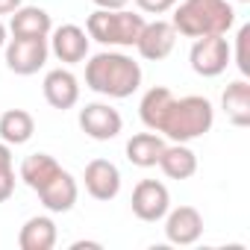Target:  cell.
<instances>
[{"mask_svg":"<svg viewBox=\"0 0 250 250\" xmlns=\"http://www.w3.org/2000/svg\"><path fill=\"white\" fill-rule=\"evenodd\" d=\"M145 27V15L124 9H94L85 18V33L91 42H100L106 47H136L139 33Z\"/></svg>","mask_w":250,"mask_h":250,"instance_id":"4","label":"cell"},{"mask_svg":"<svg viewBox=\"0 0 250 250\" xmlns=\"http://www.w3.org/2000/svg\"><path fill=\"white\" fill-rule=\"evenodd\" d=\"M165 150V139L159 133H136L130 142H127V159L136 165V168H156L159 156Z\"/></svg>","mask_w":250,"mask_h":250,"instance_id":"20","label":"cell"},{"mask_svg":"<svg viewBox=\"0 0 250 250\" xmlns=\"http://www.w3.org/2000/svg\"><path fill=\"white\" fill-rule=\"evenodd\" d=\"M171 100H174V91L165 88V85H153V88L145 91V97H142V103H139V118H142V124H145L147 130L159 133V124H162V118H165Z\"/></svg>","mask_w":250,"mask_h":250,"instance_id":"21","label":"cell"},{"mask_svg":"<svg viewBox=\"0 0 250 250\" xmlns=\"http://www.w3.org/2000/svg\"><path fill=\"white\" fill-rule=\"evenodd\" d=\"M53 30L50 15L42 6H18L12 12L9 21V33L12 36H24V39H47Z\"/></svg>","mask_w":250,"mask_h":250,"instance_id":"16","label":"cell"},{"mask_svg":"<svg viewBox=\"0 0 250 250\" xmlns=\"http://www.w3.org/2000/svg\"><path fill=\"white\" fill-rule=\"evenodd\" d=\"M80 247H100V241H74L71 250H80Z\"/></svg>","mask_w":250,"mask_h":250,"instance_id":"29","label":"cell"},{"mask_svg":"<svg viewBox=\"0 0 250 250\" xmlns=\"http://www.w3.org/2000/svg\"><path fill=\"white\" fill-rule=\"evenodd\" d=\"M177 36L200 39V36H227L235 24V9L227 0H183L171 18Z\"/></svg>","mask_w":250,"mask_h":250,"instance_id":"2","label":"cell"},{"mask_svg":"<svg viewBox=\"0 0 250 250\" xmlns=\"http://www.w3.org/2000/svg\"><path fill=\"white\" fill-rule=\"evenodd\" d=\"M50 56L47 39H24V36H12L6 42V68L18 77H33L44 68Z\"/></svg>","mask_w":250,"mask_h":250,"instance_id":"6","label":"cell"},{"mask_svg":"<svg viewBox=\"0 0 250 250\" xmlns=\"http://www.w3.org/2000/svg\"><path fill=\"white\" fill-rule=\"evenodd\" d=\"M136 6L147 15H165L177 6V0H136Z\"/></svg>","mask_w":250,"mask_h":250,"instance_id":"24","label":"cell"},{"mask_svg":"<svg viewBox=\"0 0 250 250\" xmlns=\"http://www.w3.org/2000/svg\"><path fill=\"white\" fill-rule=\"evenodd\" d=\"M91 3H94L97 9H124L130 0H91Z\"/></svg>","mask_w":250,"mask_h":250,"instance_id":"27","label":"cell"},{"mask_svg":"<svg viewBox=\"0 0 250 250\" xmlns=\"http://www.w3.org/2000/svg\"><path fill=\"white\" fill-rule=\"evenodd\" d=\"M212 124H215V109L206 97H200V94L174 97L159 124V136L188 145V142L206 136L212 130Z\"/></svg>","mask_w":250,"mask_h":250,"instance_id":"3","label":"cell"},{"mask_svg":"<svg viewBox=\"0 0 250 250\" xmlns=\"http://www.w3.org/2000/svg\"><path fill=\"white\" fill-rule=\"evenodd\" d=\"M203 235V215L194 206H177L165 212V238L171 244L188 247Z\"/></svg>","mask_w":250,"mask_h":250,"instance_id":"11","label":"cell"},{"mask_svg":"<svg viewBox=\"0 0 250 250\" xmlns=\"http://www.w3.org/2000/svg\"><path fill=\"white\" fill-rule=\"evenodd\" d=\"M83 183H85V191L94 200H103L106 203V200H115L118 191H121V171L109 159H91L85 165Z\"/></svg>","mask_w":250,"mask_h":250,"instance_id":"12","label":"cell"},{"mask_svg":"<svg viewBox=\"0 0 250 250\" xmlns=\"http://www.w3.org/2000/svg\"><path fill=\"white\" fill-rule=\"evenodd\" d=\"M36 194H39V200H42V206H44L47 212H71L74 203H77V197H80V186H77V180L62 168V171H59L44 188H39Z\"/></svg>","mask_w":250,"mask_h":250,"instance_id":"14","label":"cell"},{"mask_svg":"<svg viewBox=\"0 0 250 250\" xmlns=\"http://www.w3.org/2000/svg\"><path fill=\"white\" fill-rule=\"evenodd\" d=\"M174 47H177V30H174L171 21H162V18L145 21L142 33H139V42H136V50H139L142 59L162 62L174 53Z\"/></svg>","mask_w":250,"mask_h":250,"instance_id":"8","label":"cell"},{"mask_svg":"<svg viewBox=\"0 0 250 250\" xmlns=\"http://www.w3.org/2000/svg\"><path fill=\"white\" fill-rule=\"evenodd\" d=\"M80 130L94 142H112L124 130V118L109 103H85L80 109Z\"/></svg>","mask_w":250,"mask_h":250,"instance_id":"7","label":"cell"},{"mask_svg":"<svg viewBox=\"0 0 250 250\" xmlns=\"http://www.w3.org/2000/svg\"><path fill=\"white\" fill-rule=\"evenodd\" d=\"M156 165L171 180H188V177L197 174V153L188 145H183V142H171V145H165V150H162Z\"/></svg>","mask_w":250,"mask_h":250,"instance_id":"15","label":"cell"},{"mask_svg":"<svg viewBox=\"0 0 250 250\" xmlns=\"http://www.w3.org/2000/svg\"><path fill=\"white\" fill-rule=\"evenodd\" d=\"M88 42H91L88 33L77 24H62V27L50 30V36H47L50 53L65 65H77V62L88 59Z\"/></svg>","mask_w":250,"mask_h":250,"instance_id":"10","label":"cell"},{"mask_svg":"<svg viewBox=\"0 0 250 250\" xmlns=\"http://www.w3.org/2000/svg\"><path fill=\"white\" fill-rule=\"evenodd\" d=\"M59 171H62V165H59L50 153H30V156L21 162V180H24L33 191L44 188Z\"/></svg>","mask_w":250,"mask_h":250,"instance_id":"22","label":"cell"},{"mask_svg":"<svg viewBox=\"0 0 250 250\" xmlns=\"http://www.w3.org/2000/svg\"><path fill=\"white\" fill-rule=\"evenodd\" d=\"M247 44H250V24L238 27V36H235V68H238V74L244 80L250 77V53H247Z\"/></svg>","mask_w":250,"mask_h":250,"instance_id":"23","label":"cell"},{"mask_svg":"<svg viewBox=\"0 0 250 250\" xmlns=\"http://www.w3.org/2000/svg\"><path fill=\"white\" fill-rule=\"evenodd\" d=\"M12 168V147L6 142H0V171H6Z\"/></svg>","mask_w":250,"mask_h":250,"instance_id":"26","label":"cell"},{"mask_svg":"<svg viewBox=\"0 0 250 250\" xmlns=\"http://www.w3.org/2000/svg\"><path fill=\"white\" fill-rule=\"evenodd\" d=\"M238 3H250V0H238Z\"/></svg>","mask_w":250,"mask_h":250,"instance_id":"31","label":"cell"},{"mask_svg":"<svg viewBox=\"0 0 250 250\" xmlns=\"http://www.w3.org/2000/svg\"><path fill=\"white\" fill-rule=\"evenodd\" d=\"M221 109L232 127H247L250 124V83L241 77L229 83L221 94Z\"/></svg>","mask_w":250,"mask_h":250,"instance_id":"18","label":"cell"},{"mask_svg":"<svg viewBox=\"0 0 250 250\" xmlns=\"http://www.w3.org/2000/svg\"><path fill=\"white\" fill-rule=\"evenodd\" d=\"M42 91H44V100L53 109L65 112V109L77 106V100H80V80L68 68H53V71H47V77L42 83Z\"/></svg>","mask_w":250,"mask_h":250,"instance_id":"13","label":"cell"},{"mask_svg":"<svg viewBox=\"0 0 250 250\" xmlns=\"http://www.w3.org/2000/svg\"><path fill=\"white\" fill-rule=\"evenodd\" d=\"M6 42H9V39H6V24L0 21V47H6Z\"/></svg>","mask_w":250,"mask_h":250,"instance_id":"30","label":"cell"},{"mask_svg":"<svg viewBox=\"0 0 250 250\" xmlns=\"http://www.w3.org/2000/svg\"><path fill=\"white\" fill-rule=\"evenodd\" d=\"M188 62H191V71L197 77H206V80L221 77L227 71V65L232 62V47L227 44L224 36H200L191 44Z\"/></svg>","mask_w":250,"mask_h":250,"instance_id":"5","label":"cell"},{"mask_svg":"<svg viewBox=\"0 0 250 250\" xmlns=\"http://www.w3.org/2000/svg\"><path fill=\"white\" fill-rule=\"evenodd\" d=\"M36 133V121L27 109H6L0 115V142H6L9 147L27 145Z\"/></svg>","mask_w":250,"mask_h":250,"instance_id":"19","label":"cell"},{"mask_svg":"<svg viewBox=\"0 0 250 250\" xmlns=\"http://www.w3.org/2000/svg\"><path fill=\"white\" fill-rule=\"evenodd\" d=\"M18 6H24V0H0V15H12Z\"/></svg>","mask_w":250,"mask_h":250,"instance_id":"28","label":"cell"},{"mask_svg":"<svg viewBox=\"0 0 250 250\" xmlns=\"http://www.w3.org/2000/svg\"><path fill=\"white\" fill-rule=\"evenodd\" d=\"M168 209H171V194H168L165 183H159V180H142L133 188V215L139 221L156 224V221L165 218Z\"/></svg>","mask_w":250,"mask_h":250,"instance_id":"9","label":"cell"},{"mask_svg":"<svg viewBox=\"0 0 250 250\" xmlns=\"http://www.w3.org/2000/svg\"><path fill=\"white\" fill-rule=\"evenodd\" d=\"M56 238H59V232H56L53 218L50 215H33L18 232V247L21 250H53Z\"/></svg>","mask_w":250,"mask_h":250,"instance_id":"17","label":"cell"},{"mask_svg":"<svg viewBox=\"0 0 250 250\" xmlns=\"http://www.w3.org/2000/svg\"><path fill=\"white\" fill-rule=\"evenodd\" d=\"M85 85L103 97L124 100L139 91L142 65L121 50H100L85 62Z\"/></svg>","mask_w":250,"mask_h":250,"instance_id":"1","label":"cell"},{"mask_svg":"<svg viewBox=\"0 0 250 250\" xmlns=\"http://www.w3.org/2000/svg\"><path fill=\"white\" fill-rule=\"evenodd\" d=\"M15 194V171L6 168V171H0V203L9 200Z\"/></svg>","mask_w":250,"mask_h":250,"instance_id":"25","label":"cell"}]
</instances>
